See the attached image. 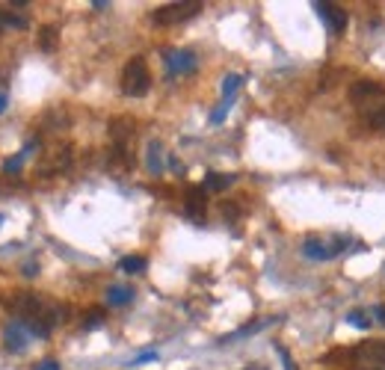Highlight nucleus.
<instances>
[{"instance_id": "nucleus-1", "label": "nucleus", "mask_w": 385, "mask_h": 370, "mask_svg": "<svg viewBox=\"0 0 385 370\" xmlns=\"http://www.w3.org/2000/svg\"><path fill=\"white\" fill-rule=\"evenodd\" d=\"M152 86V77H148V68H145V59L143 57H133L131 63L122 71V92L128 98H143Z\"/></svg>"}, {"instance_id": "nucleus-2", "label": "nucleus", "mask_w": 385, "mask_h": 370, "mask_svg": "<svg viewBox=\"0 0 385 370\" xmlns=\"http://www.w3.org/2000/svg\"><path fill=\"white\" fill-rule=\"evenodd\" d=\"M202 12V3L198 0H181V3H166L154 9L152 21L160 24V27H172V24H181V21H190L193 15H198Z\"/></svg>"}, {"instance_id": "nucleus-3", "label": "nucleus", "mask_w": 385, "mask_h": 370, "mask_svg": "<svg viewBox=\"0 0 385 370\" xmlns=\"http://www.w3.org/2000/svg\"><path fill=\"white\" fill-rule=\"evenodd\" d=\"M358 370H385V341H365L350 353Z\"/></svg>"}, {"instance_id": "nucleus-4", "label": "nucleus", "mask_w": 385, "mask_h": 370, "mask_svg": "<svg viewBox=\"0 0 385 370\" xmlns=\"http://www.w3.org/2000/svg\"><path fill=\"white\" fill-rule=\"evenodd\" d=\"M350 101L365 113V110H370L374 104L385 101V86L374 83V80H358L350 86Z\"/></svg>"}, {"instance_id": "nucleus-5", "label": "nucleus", "mask_w": 385, "mask_h": 370, "mask_svg": "<svg viewBox=\"0 0 385 370\" xmlns=\"http://www.w3.org/2000/svg\"><path fill=\"white\" fill-rule=\"evenodd\" d=\"M347 249V240H317V237H308L303 243V255L312 258V261H329V258L341 255Z\"/></svg>"}, {"instance_id": "nucleus-6", "label": "nucleus", "mask_w": 385, "mask_h": 370, "mask_svg": "<svg viewBox=\"0 0 385 370\" xmlns=\"http://www.w3.org/2000/svg\"><path fill=\"white\" fill-rule=\"evenodd\" d=\"M314 12H317L320 21L326 24L332 33H344L347 24H350V15H347V9L338 6V3H314Z\"/></svg>"}, {"instance_id": "nucleus-7", "label": "nucleus", "mask_w": 385, "mask_h": 370, "mask_svg": "<svg viewBox=\"0 0 385 370\" xmlns=\"http://www.w3.org/2000/svg\"><path fill=\"white\" fill-rule=\"evenodd\" d=\"M164 59H166V68H169L172 77L196 71V54H190V51H166Z\"/></svg>"}, {"instance_id": "nucleus-8", "label": "nucleus", "mask_w": 385, "mask_h": 370, "mask_svg": "<svg viewBox=\"0 0 385 370\" xmlns=\"http://www.w3.org/2000/svg\"><path fill=\"white\" fill-rule=\"evenodd\" d=\"M3 343H6V350L9 353H21L24 347H27V341H30V329L24 326V323H9L6 332H3Z\"/></svg>"}, {"instance_id": "nucleus-9", "label": "nucleus", "mask_w": 385, "mask_h": 370, "mask_svg": "<svg viewBox=\"0 0 385 370\" xmlns=\"http://www.w3.org/2000/svg\"><path fill=\"white\" fill-rule=\"evenodd\" d=\"M205 205H208L205 187H193L190 195H187V216H190L193 222H202V219H205Z\"/></svg>"}, {"instance_id": "nucleus-10", "label": "nucleus", "mask_w": 385, "mask_h": 370, "mask_svg": "<svg viewBox=\"0 0 385 370\" xmlns=\"http://www.w3.org/2000/svg\"><path fill=\"white\" fill-rule=\"evenodd\" d=\"M365 125L370 128V131H379V133H385V101H379V104H374L370 110H365Z\"/></svg>"}, {"instance_id": "nucleus-11", "label": "nucleus", "mask_w": 385, "mask_h": 370, "mask_svg": "<svg viewBox=\"0 0 385 370\" xmlns=\"http://www.w3.org/2000/svg\"><path fill=\"white\" fill-rule=\"evenodd\" d=\"M145 163H148V172H152V175H160V172H164V145H160V142L148 145Z\"/></svg>"}, {"instance_id": "nucleus-12", "label": "nucleus", "mask_w": 385, "mask_h": 370, "mask_svg": "<svg viewBox=\"0 0 385 370\" xmlns=\"http://www.w3.org/2000/svg\"><path fill=\"white\" fill-rule=\"evenodd\" d=\"M0 30H27V18L15 15L12 9H0Z\"/></svg>"}, {"instance_id": "nucleus-13", "label": "nucleus", "mask_w": 385, "mask_h": 370, "mask_svg": "<svg viewBox=\"0 0 385 370\" xmlns=\"http://www.w3.org/2000/svg\"><path fill=\"white\" fill-rule=\"evenodd\" d=\"M347 326H353V329H370V326H374V314H370V311H358V308H356V311H350V314H347Z\"/></svg>"}, {"instance_id": "nucleus-14", "label": "nucleus", "mask_w": 385, "mask_h": 370, "mask_svg": "<svg viewBox=\"0 0 385 370\" xmlns=\"http://www.w3.org/2000/svg\"><path fill=\"white\" fill-rule=\"evenodd\" d=\"M57 42H59V33H57V27H42V30H39V47H42L45 54L57 51Z\"/></svg>"}, {"instance_id": "nucleus-15", "label": "nucleus", "mask_w": 385, "mask_h": 370, "mask_svg": "<svg viewBox=\"0 0 385 370\" xmlns=\"http://www.w3.org/2000/svg\"><path fill=\"white\" fill-rule=\"evenodd\" d=\"M133 299V290L131 288H110L107 290V302L110 305H128Z\"/></svg>"}, {"instance_id": "nucleus-16", "label": "nucleus", "mask_w": 385, "mask_h": 370, "mask_svg": "<svg viewBox=\"0 0 385 370\" xmlns=\"http://www.w3.org/2000/svg\"><path fill=\"white\" fill-rule=\"evenodd\" d=\"M33 148H36V145H33V142H27V145H24L21 151L15 154V157H9V160H6V163H3V169H6V172H18V169L24 166V160L30 157V151H33Z\"/></svg>"}, {"instance_id": "nucleus-17", "label": "nucleus", "mask_w": 385, "mask_h": 370, "mask_svg": "<svg viewBox=\"0 0 385 370\" xmlns=\"http://www.w3.org/2000/svg\"><path fill=\"white\" fill-rule=\"evenodd\" d=\"M240 86H243V74H226V80H222V98H234Z\"/></svg>"}, {"instance_id": "nucleus-18", "label": "nucleus", "mask_w": 385, "mask_h": 370, "mask_svg": "<svg viewBox=\"0 0 385 370\" xmlns=\"http://www.w3.org/2000/svg\"><path fill=\"white\" fill-rule=\"evenodd\" d=\"M231 181H234L231 175H217V172H210V175L205 178V190H214V193H219V190H226Z\"/></svg>"}, {"instance_id": "nucleus-19", "label": "nucleus", "mask_w": 385, "mask_h": 370, "mask_svg": "<svg viewBox=\"0 0 385 370\" xmlns=\"http://www.w3.org/2000/svg\"><path fill=\"white\" fill-rule=\"evenodd\" d=\"M119 267L125 269V273H143L145 269V258L143 255H128V258H122Z\"/></svg>"}, {"instance_id": "nucleus-20", "label": "nucleus", "mask_w": 385, "mask_h": 370, "mask_svg": "<svg viewBox=\"0 0 385 370\" xmlns=\"http://www.w3.org/2000/svg\"><path fill=\"white\" fill-rule=\"evenodd\" d=\"M231 104H234V98H222V104L214 110V113H210V125H219L222 119L228 116V110H231Z\"/></svg>"}, {"instance_id": "nucleus-21", "label": "nucleus", "mask_w": 385, "mask_h": 370, "mask_svg": "<svg viewBox=\"0 0 385 370\" xmlns=\"http://www.w3.org/2000/svg\"><path fill=\"white\" fill-rule=\"evenodd\" d=\"M110 133H113V140H125V137H131L133 133V125L131 121H113V128H110Z\"/></svg>"}, {"instance_id": "nucleus-22", "label": "nucleus", "mask_w": 385, "mask_h": 370, "mask_svg": "<svg viewBox=\"0 0 385 370\" xmlns=\"http://www.w3.org/2000/svg\"><path fill=\"white\" fill-rule=\"evenodd\" d=\"M101 323H104V311H101V308H92L89 317L83 320V326H86V329H95V326H101Z\"/></svg>"}, {"instance_id": "nucleus-23", "label": "nucleus", "mask_w": 385, "mask_h": 370, "mask_svg": "<svg viewBox=\"0 0 385 370\" xmlns=\"http://www.w3.org/2000/svg\"><path fill=\"white\" fill-rule=\"evenodd\" d=\"M148 362H157V353H154V350H148V353L133 355V359H131L128 364H148Z\"/></svg>"}, {"instance_id": "nucleus-24", "label": "nucleus", "mask_w": 385, "mask_h": 370, "mask_svg": "<svg viewBox=\"0 0 385 370\" xmlns=\"http://www.w3.org/2000/svg\"><path fill=\"white\" fill-rule=\"evenodd\" d=\"M374 323H379V326H385V305H374Z\"/></svg>"}, {"instance_id": "nucleus-25", "label": "nucleus", "mask_w": 385, "mask_h": 370, "mask_svg": "<svg viewBox=\"0 0 385 370\" xmlns=\"http://www.w3.org/2000/svg\"><path fill=\"white\" fill-rule=\"evenodd\" d=\"M36 370H59V362H54V359H45L39 367H36Z\"/></svg>"}, {"instance_id": "nucleus-26", "label": "nucleus", "mask_w": 385, "mask_h": 370, "mask_svg": "<svg viewBox=\"0 0 385 370\" xmlns=\"http://www.w3.org/2000/svg\"><path fill=\"white\" fill-rule=\"evenodd\" d=\"M222 214H226V216H238V207H234V205H222Z\"/></svg>"}, {"instance_id": "nucleus-27", "label": "nucleus", "mask_w": 385, "mask_h": 370, "mask_svg": "<svg viewBox=\"0 0 385 370\" xmlns=\"http://www.w3.org/2000/svg\"><path fill=\"white\" fill-rule=\"evenodd\" d=\"M36 273H39V267H36V264H27V267H24V276H36Z\"/></svg>"}, {"instance_id": "nucleus-28", "label": "nucleus", "mask_w": 385, "mask_h": 370, "mask_svg": "<svg viewBox=\"0 0 385 370\" xmlns=\"http://www.w3.org/2000/svg\"><path fill=\"white\" fill-rule=\"evenodd\" d=\"M92 6H95V9H107L110 3H107V0H92Z\"/></svg>"}, {"instance_id": "nucleus-29", "label": "nucleus", "mask_w": 385, "mask_h": 370, "mask_svg": "<svg viewBox=\"0 0 385 370\" xmlns=\"http://www.w3.org/2000/svg\"><path fill=\"white\" fill-rule=\"evenodd\" d=\"M6 104H9V101H6V95L0 92V113H3V110H6Z\"/></svg>"}]
</instances>
